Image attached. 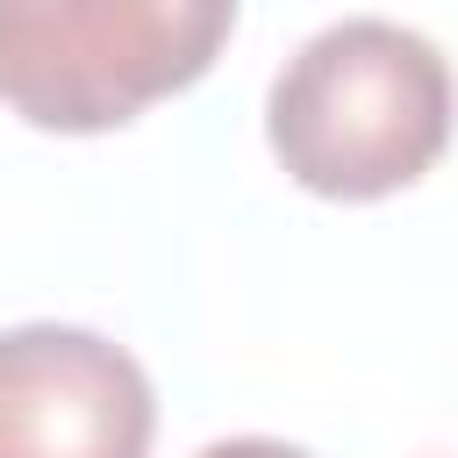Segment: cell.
Wrapping results in <instances>:
<instances>
[{"label":"cell","instance_id":"obj_1","mask_svg":"<svg viewBox=\"0 0 458 458\" xmlns=\"http://www.w3.org/2000/svg\"><path fill=\"white\" fill-rule=\"evenodd\" d=\"M265 136L286 179L329 200H379L415 186L451 143L444 50L386 14L315 29L265 93Z\"/></svg>","mask_w":458,"mask_h":458},{"label":"cell","instance_id":"obj_2","mask_svg":"<svg viewBox=\"0 0 458 458\" xmlns=\"http://www.w3.org/2000/svg\"><path fill=\"white\" fill-rule=\"evenodd\" d=\"M229 0H0V100L57 136L136 122L229 43Z\"/></svg>","mask_w":458,"mask_h":458},{"label":"cell","instance_id":"obj_3","mask_svg":"<svg viewBox=\"0 0 458 458\" xmlns=\"http://www.w3.org/2000/svg\"><path fill=\"white\" fill-rule=\"evenodd\" d=\"M143 365L72 322L0 329V458H150Z\"/></svg>","mask_w":458,"mask_h":458},{"label":"cell","instance_id":"obj_4","mask_svg":"<svg viewBox=\"0 0 458 458\" xmlns=\"http://www.w3.org/2000/svg\"><path fill=\"white\" fill-rule=\"evenodd\" d=\"M193 458H315V451L279 444V437H222V444H208V451H193Z\"/></svg>","mask_w":458,"mask_h":458}]
</instances>
